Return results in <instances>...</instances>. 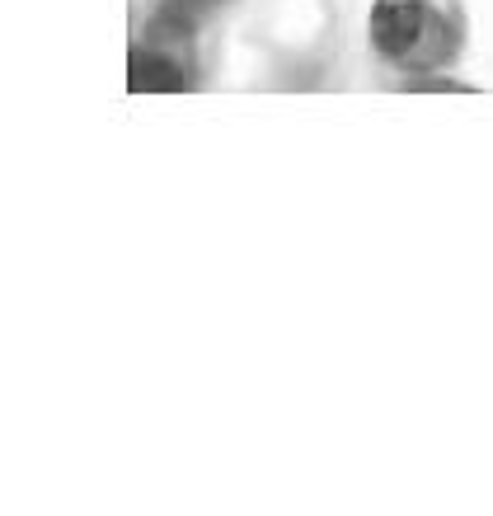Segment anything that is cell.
Wrapping results in <instances>:
<instances>
[{"label": "cell", "mask_w": 493, "mask_h": 516, "mask_svg": "<svg viewBox=\"0 0 493 516\" xmlns=\"http://www.w3.org/2000/svg\"><path fill=\"white\" fill-rule=\"evenodd\" d=\"M437 33V19L423 0H376L371 10V43L390 61L423 57V43Z\"/></svg>", "instance_id": "1"}, {"label": "cell", "mask_w": 493, "mask_h": 516, "mask_svg": "<svg viewBox=\"0 0 493 516\" xmlns=\"http://www.w3.org/2000/svg\"><path fill=\"white\" fill-rule=\"evenodd\" d=\"M184 85H188V76L174 57L151 52V47L132 52V90H184Z\"/></svg>", "instance_id": "2"}, {"label": "cell", "mask_w": 493, "mask_h": 516, "mask_svg": "<svg viewBox=\"0 0 493 516\" xmlns=\"http://www.w3.org/2000/svg\"><path fill=\"white\" fill-rule=\"evenodd\" d=\"M212 5H221V0H165V10H179V15H198V10H212Z\"/></svg>", "instance_id": "3"}]
</instances>
